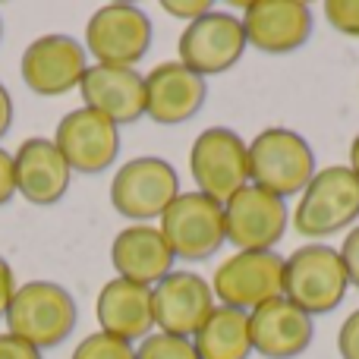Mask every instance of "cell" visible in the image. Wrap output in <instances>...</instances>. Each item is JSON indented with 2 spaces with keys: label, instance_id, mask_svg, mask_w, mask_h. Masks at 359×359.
I'll return each instance as SVG.
<instances>
[{
  "label": "cell",
  "instance_id": "8992f818",
  "mask_svg": "<svg viewBox=\"0 0 359 359\" xmlns=\"http://www.w3.org/2000/svg\"><path fill=\"white\" fill-rule=\"evenodd\" d=\"M180 196V174L158 155H142L117 168L111 180V205L130 224H149Z\"/></svg>",
  "mask_w": 359,
  "mask_h": 359
},
{
  "label": "cell",
  "instance_id": "277c9868",
  "mask_svg": "<svg viewBox=\"0 0 359 359\" xmlns=\"http://www.w3.org/2000/svg\"><path fill=\"white\" fill-rule=\"evenodd\" d=\"M316 151L287 126H268L249 142V183L280 198L299 196L316 177Z\"/></svg>",
  "mask_w": 359,
  "mask_h": 359
},
{
  "label": "cell",
  "instance_id": "83f0119b",
  "mask_svg": "<svg viewBox=\"0 0 359 359\" xmlns=\"http://www.w3.org/2000/svg\"><path fill=\"white\" fill-rule=\"evenodd\" d=\"M161 10L170 13V16H177V19H186V22H196L198 16L211 13L215 6H211V0H164Z\"/></svg>",
  "mask_w": 359,
  "mask_h": 359
},
{
  "label": "cell",
  "instance_id": "d6986e66",
  "mask_svg": "<svg viewBox=\"0 0 359 359\" xmlns=\"http://www.w3.org/2000/svg\"><path fill=\"white\" fill-rule=\"evenodd\" d=\"M13 164H16V196H22L25 202L48 208V205H57L67 196L73 170L57 151L54 139H25L13 155Z\"/></svg>",
  "mask_w": 359,
  "mask_h": 359
},
{
  "label": "cell",
  "instance_id": "7c38bea8",
  "mask_svg": "<svg viewBox=\"0 0 359 359\" xmlns=\"http://www.w3.org/2000/svg\"><path fill=\"white\" fill-rule=\"evenodd\" d=\"M86 69V48L73 35H60V32L29 41V48L22 50V60H19V76H22L25 88L41 98H57V95L79 88Z\"/></svg>",
  "mask_w": 359,
  "mask_h": 359
},
{
  "label": "cell",
  "instance_id": "3957f363",
  "mask_svg": "<svg viewBox=\"0 0 359 359\" xmlns=\"http://www.w3.org/2000/svg\"><path fill=\"white\" fill-rule=\"evenodd\" d=\"M350 290L341 252L328 243H306L284 259V297L306 316L334 312Z\"/></svg>",
  "mask_w": 359,
  "mask_h": 359
},
{
  "label": "cell",
  "instance_id": "cb8c5ba5",
  "mask_svg": "<svg viewBox=\"0 0 359 359\" xmlns=\"http://www.w3.org/2000/svg\"><path fill=\"white\" fill-rule=\"evenodd\" d=\"M69 359H136V347L120 341V337L104 334V331H95L76 344Z\"/></svg>",
  "mask_w": 359,
  "mask_h": 359
},
{
  "label": "cell",
  "instance_id": "4316f807",
  "mask_svg": "<svg viewBox=\"0 0 359 359\" xmlns=\"http://www.w3.org/2000/svg\"><path fill=\"white\" fill-rule=\"evenodd\" d=\"M337 252H341V262H344V268H347L350 287H359V224L350 227V233L344 236V243H341Z\"/></svg>",
  "mask_w": 359,
  "mask_h": 359
},
{
  "label": "cell",
  "instance_id": "4fadbf2b",
  "mask_svg": "<svg viewBox=\"0 0 359 359\" xmlns=\"http://www.w3.org/2000/svg\"><path fill=\"white\" fill-rule=\"evenodd\" d=\"M54 145L73 174H104L120 155V126L98 111L76 107L57 123Z\"/></svg>",
  "mask_w": 359,
  "mask_h": 359
},
{
  "label": "cell",
  "instance_id": "7a4b0ae2",
  "mask_svg": "<svg viewBox=\"0 0 359 359\" xmlns=\"http://www.w3.org/2000/svg\"><path fill=\"white\" fill-rule=\"evenodd\" d=\"M359 221V180L347 164H331L316 170L297 208L290 211V224L306 240H325L337 230L356 227Z\"/></svg>",
  "mask_w": 359,
  "mask_h": 359
},
{
  "label": "cell",
  "instance_id": "603a6c76",
  "mask_svg": "<svg viewBox=\"0 0 359 359\" xmlns=\"http://www.w3.org/2000/svg\"><path fill=\"white\" fill-rule=\"evenodd\" d=\"M136 359H198L189 337H174L164 331H151L145 341H139Z\"/></svg>",
  "mask_w": 359,
  "mask_h": 359
},
{
  "label": "cell",
  "instance_id": "d6a6232c",
  "mask_svg": "<svg viewBox=\"0 0 359 359\" xmlns=\"http://www.w3.org/2000/svg\"><path fill=\"white\" fill-rule=\"evenodd\" d=\"M350 170L356 174V180H359V133L353 136V142H350V164H347Z\"/></svg>",
  "mask_w": 359,
  "mask_h": 359
},
{
  "label": "cell",
  "instance_id": "ba28073f",
  "mask_svg": "<svg viewBox=\"0 0 359 359\" xmlns=\"http://www.w3.org/2000/svg\"><path fill=\"white\" fill-rule=\"evenodd\" d=\"M161 236L174 259L205 262L227 243L224 233V205L202 192H180L161 217Z\"/></svg>",
  "mask_w": 359,
  "mask_h": 359
},
{
  "label": "cell",
  "instance_id": "52a82bcc",
  "mask_svg": "<svg viewBox=\"0 0 359 359\" xmlns=\"http://www.w3.org/2000/svg\"><path fill=\"white\" fill-rule=\"evenodd\" d=\"M211 293L217 306H230L240 312H252L284 297V255L278 249L233 252L215 268Z\"/></svg>",
  "mask_w": 359,
  "mask_h": 359
},
{
  "label": "cell",
  "instance_id": "ffe728a7",
  "mask_svg": "<svg viewBox=\"0 0 359 359\" xmlns=\"http://www.w3.org/2000/svg\"><path fill=\"white\" fill-rule=\"evenodd\" d=\"M95 318H98V331H104V334L120 337L126 344L145 341L155 328L151 287L133 284L123 278L107 280L95 299Z\"/></svg>",
  "mask_w": 359,
  "mask_h": 359
},
{
  "label": "cell",
  "instance_id": "5b68a950",
  "mask_svg": "<svg viewBox=\"0 0 359 359\" xmlns=\"http://www.w3.org/2000/svg\"><path fill=\"white\" fill-rule=\"evenodd\" d=\"M189 174L196 192L224 205L249 186V142L230 126H208L189 149Z\"/></svg>",
  "mask_w": 359,
  "mask_h": 359
},
{
  "label": "cell",
  "instance_id": "8fae6325",
  "mask_svg": "<svg viewBox=\"0 0 359 359\" xmlns=\"http://www.w3.org/2000/svg\"><path fill=\"white\" fill-rule=\"evenodd\" d=\"M246 48L249 41L240 16L224 10H211L205 16H198L196 22H186L183 35L177 41L180 63L189 67L192 73L205 76V79L236 67L246 54Z\"/></svg>",
  "mask_w": 359,
  "mask_h": 359
},
{
  "label": "cell",
  "instance_id": "9c48e42d",
  "mask_svg": "<svg viewBox=\"0 0 359 359\" xmlns=\"http://www.w3.org/2000/svg\"><path fill=\"white\" fill-rule=\"evenodd\" d=\"M151 19L136 4H104L86 22V54L104 67H136L151 48Z\"/></svg>",
  "mask_w": 359,
  "mask_h": 359
},
{
  "label": "cell",
  "instance_id": "5bb4252c",
  "mask_svg": "<svg viewBox=\"0 0 359 359\" xmlns=\"http://www.w3.org/2000/svg\"><path fill=\"white\" fill-rule=\"evenodd\" d=\"M246 41L262 54H293L312 38L316 19L303 0H255L243 6Z\"/></svg>",
  "mask_w": 359,
  "mask_h": 359
},
{
  "label": "cell",
  "instance_id": "e0dca14e",
  "mask_svg": "<svg viewBox=\"0 0 359 359\" xmlns=\"http://www.w3.org/2000/svg\"><path fill=\"white\" fill-rule=\"evenodd\" d=\"M82 107L98 111L111 123H136L145 117V76L136 67H104L88 63L79 82Z\"/></svg>",
  "mask_w": 359,
  "mask_h": 359
},
{
  "label": "cell",
  "instance_id": "f1b7e54d",
  "mask_svg": "<svg viewBox=\"0 0 359 359\" xmlns=\"http://www.w3.org/2000/svg\"><path fill=\"white\" fill-rule=\"evenodd\" d=\"M0 359H41V350L32 347L22 337L10 334V331H4L0 334Z\"/></svg>",
  "mask_w": 359,
  "mask_h": 359
},
{
  "label": "cell",
  "instance_id": "6da1fadb",
  "mask_svg": "<svg viewBox=\"0 0 359 359\" xmlns=\"http://www.w3.org/2000/svg\"><path fill=\"white\" fill-rule=\"evenodd\" d=\"M6 331L22 341H29L38 350H54L69 341L79 322L76 299L67 287L54 280H25L16 287L10 309L4 316Z\"/></svg>",
  "mask_w": 359,
  "mask_h": 359
},
{
  "label": "cell",
  "instance_id": "9a60e30c",
  "mask_svg": "<svg viewBox=\"0 0 359 359\" xmlns=\"http://www.w3.org/2000/svg\"><path fill=\"white\" fill-rule=\"evenodd\" d=\"M151 306H155L158 331L192 341L215 309L211 280H205L196 271H186V268H174L168 278L151 287Z\"/></svg>",
  "mask_w": 359,
  "mask_h": 359
},
{
  "label": "cell",
  "instance_id": "2e32d148",
  "mask_svg": "<svg viewBox=\"0 0 359 359\" xmlns=\"http://www.w3.org/2000/svg\"><path fill=\"white\" fill-rule=\"evenodd\" d=\"M249 337L252 353L265 359H297L316 341V318L287 297H278L249 312Z\"/></svg>",
  "mask_w": 359,
  "mask_h": 359
},
{
  "label": "cell",
  "instance_id": "d4e9b609",
  "mask_svg": "<svg viewBox=\"0 0 359 359\" xmlns=\"http://www.w3.org/2000/svg\"><path fill=\"white\" fill-rule=\"evenodd\" d=\"M322 10L331 29H337L341 35L359 38V0H328Z\"/></svg>",
  "mask_w": 359,
  "mask_h": 359
},
{
  "label": "cell",
  "instance_id": "1f68e13d",
  "mask_svg": "<svg viewBox=\"0 0 359 359\" xmlns=\"http://www.w3.org/2000/svg\"><path fill=\"white\" fill-rule=\"evenodd\" d=\"M10 126H13V98L6 92V86L0 82V139L10 133Z\"/></svg>",
  "mask_w": 359,
  "mask_h": 359
},
{
  "label": "cell",
  "instance_id": "4dcf8cb0",
  "mask_svg": "<svg viewBox=\"0 0 359 359\" xmlns=\"http://www.w3.org/2000/svg\"><path fill=\"white\" fill-rule=\"evenodd\" d=\"M16 274H13V268H10V262L0 255V318L6 316V309H10V303H13V297H16Z\"/></svg>",
  "mask_w": 359,
  "mask_h": 359
},
{
  "label": "cell",
  "instance_id": "30bf717a",
  "mask_svg": "<svg viewBox=\"0 0 359 359\" xmlns=\"http://www.w3.org/2000/svg\"><path fill=\"white\" fill-rule=\"evenodd\" d=\"M290 227L287 198L259 186H243L224 202V233L236 252H265L284 240Z\"/></svg>",
  "mask_w": 359,
  "mask_h": 359
},
{
  "label": "cell",
  "instance_id": "7402d4cb",
  "mask_svg": "<svg viewBox=\"0 0 359 359\" xmlns=\"http://www.w3.org/2000/svg\"><path fill=\"white\" fill-rule=\"evenodd\" d=\"M198 359H249L252 337H249V312L215 306L205 325L192 337Z\"/></svg>",
  "mask_w": 359,
  "mask_h": 359
},
{
  "label": "cell",
  "instance_id": "484cf974",
  "mask_svg": "<svg viewBox=\"0 0 359 359\" xmlns=\"http://www.w3.org/2000/svg\"><path fill=\"white\" fill-rule=\"evenodd\" d=\"M337 353L341 359H359V309L350 312L337 331Z\"/></svg>",
  "mask_w": 359,
  "mask_h": 359
},
{
  "label": "cell",
  "instance_id": "44dd1931",
  "mask_svg": "<svg viewBox=\"0 0 359 359\" xmlns=\"http://www.w3.org/2000/svg\"><path fill=\"white\" fill-rule=\"evenodd\" d=\"M174 252L164 243L161 230L151 224H130L111 243V265L117 278L142 287H155L174 271Z\"/></svg>",
  "mask_w": 359,
  "mask_h": 359
},
{
  "label": "cell",
  "instance_id": "f546056e",
  "mask_svg": "<svg viewBox=\"0 0 359 359\" xmlns=\"http://www.w3.org/2000/svg\"><path fill=\"white\" fill-rule=\"evenodd\" d=\"M16 196V164H13V155L0 145V205H6Z\"/></svg>",
  "mask_w": 359,
  "mask_h": 359
},
{
  "label": "cell",
  "instance_id": "ac0fdd59",
  "mask_svg": "<svg viewBox=\"0 0 359 359\" xmlns=\"http://www.w3.org/2000/svg\"><path fill=\"white\" fill-rule=\"evenodd\" d=\"M208 79L192 73L180 60L158 63L145 76V117L161 126H177L192 120L205 107Z\"/></svg>",
  "mask_w": 359,
  "mask_h": 359
},
{
  "label": "cell",
  "instance_id": "836d02e7",
  "mask_svg": "<svg viewBox=\"0 0 359 359\" xmlns=\"http://www.w3.org/2000/svg\"><path fill=\"white\" fill-rule=\"evenodd\" d=\"M0 35H4V19H0Z\"/></svg>",
  "mask_w": 359,
  "mask_h": 359
}]
</instances>
